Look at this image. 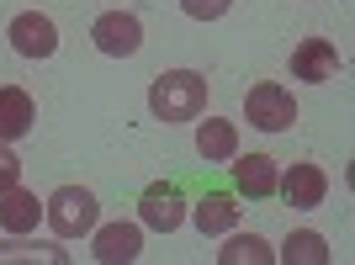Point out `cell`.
Masks as SVG:
<instances>
[{"label":"cell","instance_id":"1","mask_svg":"<svg viewBox=\"0 0 355 265\" xmlns=\"http://www.w3.org/2000/svg\"><path fill=\"white\" fill-rule=\"evenodd\" d=\"M148 112L159 122H196L207 112V80L196 69H164L148 85Z\"/></svg>","mask_w":355,"mask_h":265},{"label":"cell","instance_id":"2","mask_svg":"<svg viewBox=\"0 0 355 265\" xmlns=\"http://www.w3.org/2000/svg\"><path fill=\"white\" fill-rule=\"evenodd\" d=\"M43 218H48V228L59 239H80V234L96 228L101 202H96V191H85V186H59V191L43 202Z\"/></svg>","mask_w":355,"mask_h":265},{"label":"cell","instance_id":"3","mask_svg":"<svg viewBox=\"0 0 355 265\" xmlns=\"http://www.w3.org/2000/svg\"><path fill=\"white\" fill-rule=\"evenodd\" d=\"M244 117H250V128H260V132H286L297 122V101H292L286 85L260 80V85L244 90Z\"/></svg>","mask_w":355,"mask_h":265},{"label":"cell","instance_id":"4","mask_svg":"<svg viewBox=\"0 0 355 265\" xmlns=\"http://www.w3.org/2000/svg\"><path fill=\"white\" fill-rule=\"evenodd\" d=\"M90 43L101 48L106 59H133L144 48V22L133 11H101L96 27H90Z\"/></svg>","mask_w":355,"mask_h":265},{"label":"cell","instance_id":"5","mask_svg":"<svg viewBox=\"0 0 355 265\" xmlns=\"http://www.w3.org/2000/svg\"><path fill=\"white\" fill-rule=\"evenodd\" d=\"M138 218H144V228H154V234H175L180 223H186V196H180L175 180H154L144 191V202H138Z\"/></svg>","mask_w":355,"mask_h":265},{"label":"cell","instance_id":"6","mask_svg":"<svg viewBox=\"0 0 355 265\" xmlns=\"http://www.w3.org/2000/svg\"><path fill=\"white\" fill-rule=\"evenodd\" d=\"M11 48L21 53V59H53V48H59L53 16H48V11H21L11 22Z\"/></svg>","mask_w":355,"mask_h":265},{"label":"cell","instance_id":"7","mask_svg":"<svg viewBox=\"0 0 355 265\" xmlns=\"http://www.w3.org/2000/svg\"><path fill=\"white\" fill-rule=\"evenodd\" d=\"M276 191H282V202L286 207H297V212H313V207H324V196H329V176L318 170V164H292L282 180H276Z\"/></svg>","mask_w":355,"mask_h":265},{"label":"cell","instance_id":"8","mask_svg":"<svg viewBox=\"0 0 355 265\" xmlns=\"http://www.w3.org/2000/svg\"><path fill=\"white\" fill-rule=\"evenodd\" d=\"M340 74V53L329 37H302L292 48V80H308V85H329Z\"/></svg>","mask_w":355,"mask_h":265},{"label":"cell","instance_id":"9","mask_svg":"<svg viewBox=\"0 0 355 265\" xmlns=\"http://www.w3.org/2000/svg\"><path fill=\"white\" fill-rule=\"evenodd\" d=\"M96 260L101 265H128L144 255V228L138 223H106V228H96Z\"/></svg>","mask_w":355,"mask_h":265},{"label":"cell","instance_id":"10","mask_svg":"<svg viewBox=\"0 0 355 265\" xmlns=\"http://www.w3.org/2000/svg\"><path fill=\"white\" fill-rule=\"evenodd\" d=\"M37 128V101L21 85H0V144H16Z\"/></svg>","mask_w":355,"mask_h":265},{"label":"cell","instance_id":"11","mask_svg":"<svg viewBox=\"0 0 355 265\" xmlns=\"http://www.w3.org/2000/svg\"><path fill=\"white\" fill-rule=\"evenodd\" d=\"M276 180H282V170H276V160H270V154H250V160L234 164V191L250 196V202L276 196Z\"/></svg>","mask_w":355,"mask_h":265},{"label":"cell","instance_id":"12","mask_svg":"<svg viewBox=\"0 0 355 265\" xmlns=\"http://www.w3.org/2000/svg\"><path fill=\"white\" fill-rule=\"evenodd\" d=\"M37 218H43V202H37L32 191H21V186L0 191V228H6L11 239L32 234V228H37Z\"/></svg>","mask_w":355,"mask_h":265},{"label":"cell","instance_id":"13","mask_svg":"<svg viewBox=\"0 0 355 265\" xmlns=\"http://www.w3.org/2000/svg\"><path fill=\"white\" fill-rule=\"evenodd\" d=\"M196 154H202L207 164L234 160V154H239V128H234V122H223V117L196 122Z\"/></svg>","mask_w":355,"mask_h":265},{"label":"cell","instance_id":"14","mask_svg":"<svg viewBox=\"0 0 355 265\" xmlns=\"http://www.w3.org/2000/svg\"><path fill=\"white\" fill-rule=\"evenodd\" d=\"M191 223L202 228V234H228V228L239 223V207H234V196H223V191L202 196V202L191 207Z\"/></svg>","mask_w":355,"mask_h":265},{"label":"cell","instance_id":"15","mask_svg":"<svg viewBox=\"0 0 355 265\" xmlns=\"http://www.w3.org/2000/svg\"><path fill=\"white\" fill-rule=\"evenodd\" d=\"M276 260H286V265H329V244H324V234L302 228V234H286V244L276 250Z\"/></svg>","mask_w":355,"mask_h":265},{"label":"cell","instance_id":"16","mask_svg":"<svg viewBox=\"0 0 355 265\" xmlns=\"http://www.w3.org/2000/svg\"><path fill=\"white\" fill-rule=\"evenodd\" d=\"M244 260H250V265H270L276 250H270L260 234H239V239H228V244L218 250V265H244Z\"/></svg>","mask_w":355,"mask_h":265},{"label":"cell","instance_id":"17","mask_svg":"<svg viewBox=\"0 0 355 265\" xmlns=\"http://www.w3.org/2000/svg\"><path fill=\"white\" fill-rule=\"evenodd\" d=\"M32 255H37V260H53V265L69 260V255L53 250V244H37V250H27V244H0V260H32Z\"/></svg>","mask_w":355,"mask_h":265},{"label":"cell","instance_id":"18","mask_svg":"<svg viewBox=\"0 0 355 265\" xmlns=\"http://www.w3.org/2000/svg\"><path fill=\"white\" fill-rule=\"evenodd\" d=\"M228 6L234 0H180V11L191 16V22H218V16H228Z\"/></svg>","mask_w":355,"mask_h":265},{"label":"cell","instance_id":"19","mask_svg":"<svg viewBox=\"0 0 355 265\" xmlns=\"http://www.w3.org/2000/svg\"><path fill=\"white\" fill-rule=\"evenodd\" d=\"M11 186H21V160L11 144H0V191H11Z\"/></svg>","mask_w":355,"mask_h":265}]
</instances>
